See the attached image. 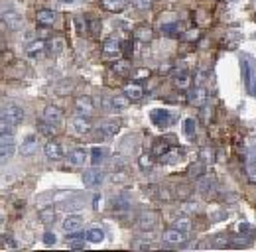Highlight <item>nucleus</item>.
<instances>
[{"label": "nucleus", "mask_w": 256, "mask_h": 252, "mask_svg": "<svg viewBox=\"0 0 256 252\" xmlns=\"http://www.w3.org/2000/svg\"><path fill=\"white\" fill-rule=\"evenodd\" d=\"M122 56V44H120V40L118 38H108V40H104V44H102V58L104 60H110V62H116L118 58Z\"/></svg>", "instance_id": "obj_1"}, {"label": "nucleus", "mask_w": 256, "mask_h": 252, "mask_svg": "<svg viewBox=\"0 0 256 252\" xmlns=\"http://www.w3.org/2000/svg\"><path fill=\"white\" fill-rule=\"evenodd\" d=\"M176 118H178V112L174 114V112H170L168 108H154V110L150 112V120H152V124L158 126V128H168Z\"/></svg>", "instance_id": "obj_2"}, {"label": "nucleus", "mask_w": 256, "mask_h": 252, "mask_svg": "<svg viewBox=\"0 0 256 252\" xmlns=\"http://www.w3.org/2000/svg\"><path fill=\"white\" fill-rule=\"evenodd\" d=\"M174 85L180 91H186V89L192 87V73H190V69L186 65H180L176 69V73H174Z\"/></svg>", "instance_id": "obj_3"}, {"label": "nucleus", "mask_w": 256, "mask_h": 252, "mask_svg": "<svg viewBox=\"0 0 256 252\" xmlns=\"http://www.w3.org/2000/svg\"><path fill=\"white\" fill-rule=\"evenodd\" d=\"M2 116H4L10 124H20V122L24 120V108H22L20 104L10 102V104H6V106L2 108Z\"/></svg>", "instance_id": "obj_4"}, {"label": "nucleus", "mask_w": 256, "mask_h": 252, "mask_svg": "<svg viewBox=\"0 0 256 252\" xmlns=\"http://www.w3.org/2000/svg\"><path fill=\"white\" fill-rule=\"evenodd\" d=\"M46 54H48V44H46L44 40H34V42L28 44V48H26V56H28V60H34V62L42 60Z\"/></svg>", "instance_id": "obj_5"}, {"label": "nucleus", "mask_w": 256, "mask_h": 252, "mask_svg": "<svg viewBox=\"0 0 256 252\" xmlns=\"http://www.w3.org/2000/svg\"><path fill=\"white\" fill-rule=\"evenodd\" d=\"M102 180H104V174L93 166V168H89V170H85L83 172V184L87 186V188H98L100 184H102Z\"/></svg>", "instance_id": "obj_6"}, {"label": "nucleus", "mask_w": 256, "mask_h": 252, "mask_svg": "<svg viewBox=\"0 0 256 252\" xmlns=\"http://www.w3.org/2000/svg\"><path fill=\"white\" fill-rule=\"evenodd\" d=\"M197 189L203 197H213L217 191V184L211 176H201V178H197Z\"/></svg>", "instance_id": "obj_7"}, {"label": "nucleus", "mask_w": 256, "mask_h": 252, "mask_svg": "<svg viewBox=\"0 0 256 252\" xmlns=\"http://www.w3.org/2000/svg\"><path fill=\"white\" fill-rule=\"evenodd\" d=\"M71 132L75 134V136H83V134H87L89 130H91V122H89V118L87 116H81V114H77V116H73L71 118Z\"/></svg>", "instance_id": "obj_8"}, {"label": "nucleus", "mask_w": 256, "mask_h": 252, "mask_svg": "<svg viewBox=\"0 0 256 252\" xmlns=\"http://www.w3.org/2000/svg\"><path fill=\"white\" fill-rule=\"evenodd\" d=\"M75 108H77V114L89 118V116L95 112V100H93L91 96H79V98L75 100Z\"/></svg>", "instance_id": "obj_9"}, {"label": "nucleus", "mask_w": 256, "mask_h": 252, "mask_svg": "<svg viewBox=\"0 0 256 252\" xmlns=\"http://www.w3.org/2000/svg\"><path fill=\"white\" fill-rule=\"evenodd\" d=\"M174 142H178V138H174V136H168V138H156L154 140V144H152V156L160 158L164 156L170 148H172V144Z\"/></svg>", "instance_id": "obj_10"}, {"label": "nucleus", "mask_w": 256, "mask_h": 252, "mask_svg": "<svg viewBox=\"0 0 256 252\" xmlns=\"http://www.w3.org/2000/svg\"><path fill=\"white\" fill-rule=\"evenodd\" d=\"M158 220H160V213L158 211H144L140 220H138V224H140L142 230H154Z\"/></svg>", "instance_id": "obj_11"}, {"label": "nucleus", "mask_w": 256, "mask_h": 252, "mask_svg": "<svg viewBox=\"0 0 256 252\" xmlns=\"http://www.w3.org/2000/svg\"><path fill=\"white\" fill-rule=\"evenodd\" d=\"M38 148H40V142H38V136H36V134H28V136L24 138V142L20 144V148H18V152H20L22 156H34V154L38 152Z\"/></svg>", "instance_id": "obj_12"}, {"label": "nucleus", "mask_w": 256, "mask_h": 252, "mask_svg": "<svg viewBox=\"0 0 256 252\" xmlns=\"http://www.w3.org/2000/svg\"><path fill=\"white\" fill-rule=\"evenodd\" d=\"M44 120L58 128V126L64 124V114H62V110H60L58 106L50 104V106H46V110H44Z\"/></svg>", "instance_id": "obj_13"}, {"label": "nucleus", "mask_w": 256, "mask_h": 252, "mask_svg": "<svg viewBox=\"0 0 256 252\" xmlns=\"http://www.w3.org/2000/svg\"><path fill=\"white\" fill-rule=\"evenodd\" d=\"M162 34L166 36V38H172V40H178V38H182L184 36V32H186V26L182 24V22H168V24H162Z\"/></svg>", "instance_id": "obj_14"}, {"label": "nucleus", "mask_w": 256, "mask_h": 252, "mask_svg": "<svg viewBox=\"0 0 256 252\" xmlns=\"http://www.w3.org/2000/svg\"><path fill=\"white\" fill-rule=\"evenodd\" d=\"M0 22L10 30H18V26L22 24V16L14 10H6V12L0 14Z\"/></svg>", "instance_id": "obj_15"}, {"label": "nucleus", "mask_w": 256, "mask_h": 252, "mask_svg": "<svg viewBox=\"0 0 256 252\" xmlns=\"http://www.w3.org/2000/svg\"><path fill=\"white\" fill-rule=\"evenodd\" d=\"M207 89L203 87V85H195L192 91H190V96H188V100L192 102L193 106H203L205 102H207Z\"/></svg>", "instance_id": "obj_16"}, {"label": "nucleus", "mask_w": 256, "mask_h": 252, "mask_svg": "<svg viewBox=\"0 0 256 252\" xmlns=\"http://www.w3.org/2000/svg\"><path fill=\"white\" fill-rule=\"evenodd\" d=\"M36 22H38V26H42V28H52V26L58 22V14H56L54 10H40L38 16H36Z\"/></svg>", "instance_id": "obj_17"}, {"label": "nucleus", "mask_w": 256, "mask_h": 252, "mask_svg": "<svg viewBox=\"0 0 256 252\" xmlns=\"http://www.w3.org/2000/svg\"><path fill=\"white\" fill-rule=\"evenodd\" d=\"M44 154H46L48 160H52V162H60V160L64 158V150H62V146H60L58 142L48 140L46 146H44Z\"/></svg>", "instance_id": "obj_18"}, {"label": "nucleus", "mask_w": 256, "mask_h": 252, "mask_svg": "<svg viewBox=\"0 0 256 252\" xmlns=\"http://www.w3.org/2000/svg\"><path fill=\"white\" fill-rule=\"evenodd\" d=\"M164 242L166 244H182V242H186V232H182V230H178V228H168V230H164Z\"/></svg>", "instance_id": "obj_19"}, {"label": "nucleus", "mask_w": 256, "mask_h": 252, "mask_svg": "<svg viewBox=\"0 0 256 252\" xmlns=\"http://www.w3.org/2000/svg\"><path fill=\"white\" fill-rule=\"evenodd\" d=\"M87 160H89V150H87V148H83V146L75 148V150L69 154V162H71L73 166H77V168L85 166V164H87Z\"/></svg>", "instance_id": "obj_20"}, {"label": "nucleus", "mask_w": 256, "mask_h": 252, "mask_svg": "<svg viewBox=\"0 0 256 252\" xmlns=\"http://www.w3.org/2000/svg\"><path fill=\"white\" fill-rule=\"evenodd\" d=\"M83 226V217L81 215H67L65 220L62 222V228L65 232H75V230H81Z\"/></svg>", "instance_id": "obj_21"}, {"label": "nucleus", "mask_w": 256, "mask_h": 252, "mask_svg": "<svg viewBox=\"0 0 256 252\" xmlns=\"http://www.w3.org/2000/svg\"><path fill=\"white\" fill-rule=\"evenodd\" d=\"M85 240L87 242H93V244H98V242H102L104 240V230L100 228V226H89L87 230H85Z\"/></svg>", "instance_id": "obj_22"}, {"label": "nucleus", "mask_w": 256, "mask_h": 252, "mask_svg": "<svg viewBox=\"0 0 256 252\" xmlns=\"http://www.w3.org/2000/svg\"><path fill=\"white\" fill-rule=\"evenodd\" d=\"M67 246L73 248V250H83V248H85V234H81L79 230L69 232V236H67Z\"/></svg>", "instance_id": "obj_23"}, {"label": "nucleus", "mask_w": 256, "mask_h": 252, "mask_svg": "<svg viewBox=\"0 0 256 252\" xmlns=\"http://www.w3.org/2000/svg\"><path fill=\"white\" fill-rule=\"evenodd\" d=\"M182 156H184V150L182 148H170L164 156H160V162L166 164V166H174V164H178L182 160Z\"/></svg>", "instance_id": "obj_24"}, {"label": "nucleus", "mask_w": 256, "mask_h": 252, "mask_svg": "<svg viewBox=\"0 0 256 252\" xmlns=\"http://www.w3.org/2000/svg\"><path fill=\"white\" fill-rule=\"evenodd\" d=\"M65 48H67V42H65V38H62V36L52 38V40L48 42V52H50L52 56H60V54H64Z\"/></svg>", "instance_id": "obj_25"}, {"label": "nucleus", "mask_w": 256, "mask_h": 252, "mask_svg": "<svg viewBox=\"0 0 256 252\" xmlns=\"http://www.w3.org/2000/svg\"><path fill=\"white\" fill-rule=\"evenodd\" d=\"M128 104H130V98L126 94H116L110 98V112H122L128 108Z\"/></svg>", "instance_id": "obj_26"}, {"label": "nucleus", "mask_w": 256, "mask_h": 252, "mask_svg": "<svg viewBox=\"0 0 256 252\" xmlns=\"http://www.w3.org/2000/svg\"><path fill=\"white\" fill-rule=\"evenodd\" d=\"M128 0H100V6L106 10V12H112V14H118L126 8Z\"/></svg>", "instance_id": "obj_27"}, {"label": "nucleus", "mask_w": 256, "mask_h": 252, "mask_svg": "<svg viewBox=\"0 0 256 252\" xmlns=\"http://www.w3.org/2000/svg\"><path fill=\"white\" fill-rule=\"evenodd\" d=\"M124 94H126L130 100H140L144 96V87L136 81V83H128L124 87Z\"/></svg>", "instance_id": "obj_28"}, {"label": "nucleus", "mask_w": 256, "mask_h": 252, "mask_svg": "<svg viewBox=\"0 0 256 252\" xmlns=\"http://www.w3.org/2000/svg\"><path fill=\"white\" fill-rule=\"evenodd\" d=\"M14 152H16V146L12 144V140H4L0 144V166L6 164L10 158L14 156Z\"/></svg>", "instance_id": "obj_29"}, {"label": "nucleus", "mask_w": 256, "mask_h": 252, "mask_svg": "<svg viewBox=\"0 0 256 252\" xmlns=\"http://www.w3.org/2000/svg\"><path fill=\"white\" fill-rule=\"evenodd\" d=\"M120 130V122L118 120H104L102 124L98 126L100 136H114Z\"/></svg>", "instance_id": "obj_30"}, {"label": "nucleus", "mask_w": 256, "mask_h": 252, "mask_svg": "<svg viewBox=\"0 0 256 252\" xmlns=\"http://www.w3.org/2000/svg\"><path fill=\"white\" fill-rule=\"evenodd\" d=\"M106 154H108L106 148H102V146H93V148L89 150V160H91L93 166H100V164L104 162Z\"/></svg>", "instance_id": "obj_31"}, {"label": "nucleus", "mask_w": 256, "mask_h": 252, "mask_svg": "<svg viewBox=\"0 0 256 252\" xmlns=\"http://www.w3.org/2000/svg\"><path fill=\"white\" fill-rule=\"evenodd\" d=\"M134 38H136L138 42H142V44H144V42L148 44V42L154 40V32H152L150 26H138V28L134 30Z\"/></svg>", "instance_id": "obj_32"}, {"label": "nucleus", "mask_w": 256, "mask_h": 252, "mask_svg": "<svg viewBox=\"0 0 256 252\" xmlns=\"http://www.w3.org/2000/svg\"><path fill=\"white\" fill-rule=\"evenodd\" d=\"M112 71L118 75V77H128V73L132 71V63L130 60H122V62H116L112 65Z\"/></svg>", "instance_id": "obj_33"}, {"label": "nucleus", "mask_w": 256, "mask_h": 252, "mask_svg": "<svg viewBox=\"0 0 256 252\" xmlns=\"http://www.w3.org/2000/svg\"><path fill=\"white\" fill-rule=\"evenodd\" d=\"M172 226L188 234V232L192 230V219H190V217H176L174 222H172Z\"/></svg>", "instance_id": "obj_34"}, {"label": "nucleus", "mask_w": 256, "mask_h": 252, "mask_svg": "<svg viewBox=\"0 0 256 252\" xmlns=\"http://www.w3.org/2000/svg\"><path fill=\"white\" fill-rule=\"evenodd\" d=\"M184 134H186V138H195V134H197V120L195 118H186L184 120Z\"/></svg>", "instance_id": "obj_35"}, {"label": "nucleus", "mask_w": 256, "mask_h": 252, "mask_svg": "<svg viewBox=\"0 0 256 252\" xmlns=\"http://www.w3.org/2000/svg\"><path fill=\"white\" fill-rule=\"evenodd\" d=\"M190 178H193V180H197V178H201L203 174H205V164L201 162V160H197V162H193L192 166H190Z\"/></svg>", "instance_id": "obj_36"}, {"label": "nucleus", "mask_w": 256, "mask_h": 252, "mask_svg": "<svg viewBox=\"0 0 256 252\" xmlns=\"http://www.w3.org/2000/svg\"><path fill=\"white\" fill-rule=\"evenodd\" d=\"M87 32H91V36L98 38L100 36V20L95 16H87Z\"/></svg>", "instance_id": "obj_37"}, {"label": "nucleus", "mask_w": 256, "mask_h": 252, "mask_svg": "<svg viewBox=\"0 0 256 252\" xmlns=\"http://www.w3.org/2000/svg\"><path fill=\"white\" fill-rule=\"evenodd\" d=\"M73 24H75V32L79 36H85L87 34V16H75L73 18Z\"/></svg>", "instance_id": "obj_38"}, {"label": "nucleus", "mask_w": 256, "mask_h": 252, "mask_svg": "<svg viewBox=\"0 0 256 252\" xmlns=\"http://www.w3.org/2000/svg\"><path fill=\"white\" fill-rule=\"evenodd\" d=\"M215 156H217V154H215V150H213V148H203V150L199 152V160H201L203 164H207V166L215 162Z\"/></svg>", "instance_id": "obj_39"}, {"label": "nucleus", "mask_w": 256, "mask_h": 252, "mask_svg": "<svg viewBox=\"0 0 256 252\" xmlns=\"http://www.w3.org/2000/svg\"><path fill=\"white\" fill-rule=\"evenodd\" d=\"M38 130H40L44 136H48V138H50V136H56V126H52L50 122H46L44 118L40 120V124H38Z\"/></svg>", "instance_id": "obj_40"}, {"label": "nucleus", "mask_w": 256, "mask_h": 252, "mask_svg": "<svg viewBox=\"0 0 256 252\" xmlns=\"http://www.w3.org/2000/svg\"><path fill=\"white\" fill-rule=\"evenodd\" d=\"M112 203H114V207H112L114 211H128V207H130V201H128L126 195H120V197H116Z\"/></svg>", "instance_id": "obj_41"}, {"label": "nucleus", "mask_w": 256, "mask_h": 252, "mask_svg": "<svg viewBox=\"0 0 256 252\" xmlns=\"http://www.w3.org/2000/svg\"><path fill=\"white\" fill-rule=\"evenodd\" d=\"M252 234H254V226L250 222L246 220L238 222V236H252Z\"/></svg>", "instance_id": "obj_42"}, {"label": "nucleus", "mask_w": 256, "mask_h": 252, "mask_svg": "<svg viewBox=\"0 0 256 252\" xmlns=\"http://www.w3.org/2000/svg\"><path fill=\"white\" fill-rule=\"evenodd\" d=\"M40 219H42V222H46V224H52L54 219H56V211H54V207H46V209L40 213Z\"/></svg>", "instance_id": "obj_43"}, {"label": "nucleus", "mask_w": 256, "mask_h": 252, "mask_svg": "<svg viewBox=\"0 0 256 252\" xmlns=\"http://www.w3.org/2000/svg\"><path fill=\"white\" fill-rule=\"evenodd\" d=\"M138 164H140V168L142 170H152L154 168V160H152V154H142L140 156V160H138Z\"/></svg>", "instance_id": "obj_44"}, {"label": "nucleus", "mask_w": 256, "mask_h": 252, "mask_svg": "<svg viewBox=\"0 0 256 252\" xmlns=\"http://www.w3.org/2000/svg\"><path fill=\"white\" fill-rule=\"evenodd\" d=\"M10 132H12V124L4 116H0V140L6 138V136H10Z\"/></svg>", "instance_id": "obj_45"}, {"label": "nucleus", "mask_w": 256, "mask_h": 252, "mask_svg": "<svg viewBox=\"0 0 256 252\" xmlns=\"http://www.w3.org/2000/svg\"><path fill=\"white\" fill-rule=\"evenodd\" d=\"M197 211H199V205L195 201H186L182 205V213H186V215H192V213H197Z\"/></svg>", "instance_id": "obj_46"}, {"label": "nucleus", "mask_w": 256, "mask_h": 252, "mask_svg": "<svg viewBox=\"0 0 256 252\" xmlns=\"http://www.w3.org/2000/svg\"><path fill=\"white\" fill-rule=\"evenodd\" d=\"M132 6L136 8V10H150L152 8V0H132Z\"/></svg>", "instance_id": "obj_47"}, {"label": "nucleus", "mask_w": 256, "mask_h": 252, "mask_svg": "<svg viewBox=\"0 0 256 252\" xmlns=\"http://www.w3.org/2000/svg\"><path fill=\"white\" fill-rule=\"evenodd\" d=\"M2 244L8 246V248H18V242H16V240L12 238V234H8V232L2 234Z\"/></svg>", "instance_id": "obj_48"}, {"label": "nucleus", "mask_w": 256, "mask_h": 252, "mask_svg": "<svg viewBox=\"0 0 256 252\" xmlns=\"http://www.w3.org/2000/svg\"><path fill=\"white\" fill-rule=\"evenodd\" d=\"M246 176H248L250 182H254L256 184V162H252V160L246 164Z\"/></svg>", "instance_id": "obj_49"}, {"label": "nucleus", "mask_w": 256, "mask_h": 252, "mask_svg": "<svg viewBox=\"0 0 256 252\" xmlns=\"http://www.w3.org/2000/svg\"><path fill=\"white\" fill-rule=\"evenodd\" d=\"M148 77H150V69H138L134 73V79L136 81H142V79H148Z\"/></svg>", "instance_id": "obj_50"}, {"label": "nucleus", "mask_w": 256, "mask_h": 252, "mask_svg": "<svg viewBox=\"0 0 256 252\" xmlns=\"http://www.w3.org/2000/svg\"><path fill=\"white\" fill-rule=\"evenodd\" d=\"M44 244L46 246H54L56 244V234L54 232H46L44 234Z\"/></svg>", "instance_id": "obj_51"}, {"label": "nucleus", "mask_w": 256, "mask_h": 252, "mask_svg": "<svg viewBox=\"0 0 256 252\" xmlns=\"http://www.w3.org/2000/svg\"><path fill=\"white\" fill-rule=\"evenodd\" d=\"M182 38H186V40H197V38H199V32L197 30H186Z\"/></svg>", "instance_id": "obj_52"}, {"label": "nucleus", "mask_w": 256, "mask_h": 252, "mask_svg": "<svg viewBox=\"0 0 256 252\" xmlns=\"http://www.w3.org/2000/svg\"><path fill=\"white\" fill-rule=\"evenodd\" d=\"M132 246H134V248H140V250H148V248H150V244H148V242H142V240H136Z\"/></svg>", "instance_id": "obj_53"}, {"label": "nucleus", "mask_w": 256, "mask_h": 252, "mask_svg": "<svg viewBox=\"0 0 256 252\" xmlns=\"http://www.w3.org/2000/svg\"><path fill=\"white\" fill-rule=\"evenodd\" d=\"M203 81H205V71H199L195 75V85H203Z\"/></svg>", "instance_id": "obj_54"}, {"label": "nucleus", "mask_w": 256, "mask_h": 252, "mask_svg": "<svg viewBox=\"0 0 256 252\" xmlns=\"http://www.w3.org/2000/svg\"><path fill=\"white\" fill-rule=\"evenodd\" d=\"M6 50V40L2 38V34H0V52H4Z\"/></svg>", "instance_id": "obj_55"}, {"label": "nucleus", "mask_w": 256, "mask_h": 252, "mask_svg": "<svg viewBox=\"0 0 256 252\" xmlns=\"http://www.w3.org/2000/svg\"><path fill=\"white\" fill-rule=\"evenodd\" d=\"M170 69H172V65H170V63H166V65H164V67H162V73H168V71H170Z\"/></svg>", "instance_id": "obj_56"}, {"label": "nucleus", "mask_w": 256, "mask_h": 252, "mask_svg": "<svg viewBox=\"0 0 256 252\" xmlns=\"http://www.w3.org/2000/svg\"><path fill=\"white\" fill-rule=\"evenodd\" d=\"M252 91H254V96H256V83H254V89H252Z\"/></svg>", "instance_id": "obj_57"}, {"label": "nucleus", "mask_w": 256, "mask_h": 252, "mask_svg": "<svg viewBox=\"0 0 256 252\" xmlns=\"http://www.w3.org/2000/svg\"><path fill=\"white\" fill-rule=\"evenodd\" d=\"M0 224H2V217H0Z\"/></svg>", "instance_id": "obj_58"}]
</instances>
